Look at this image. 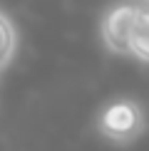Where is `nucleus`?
<instances>
[{"label":"nucleus","mask_w":149,"mask_h":151,"mask_svg":"<svg viewBox=\"0 0 149 151\" xmlns=\"http://www.w3.org/2000/svg\"><path fill=\"white\" fill-rule=\"evenodd\" d=\"M129 57L149 65V0H137L129 32Z\"/></svg>","instance_id":"7ed1b4c3"},{"label":"nucleus","mask_w":149,"mask_h":151,"mask_svg":"<svg viewBox=\"0 0 149 151\" xmlns=\"http://www.w3.org/2000/svg\"><path fill=\"white\" fill-rule=\"evenodd\" d=\"M137 0H122L104 10L99 20V40L107 52L117 57H129V32H132Z\"/></svg>","instance_id":"f03ea898"},{"label":"nucleus","mask_w":149,"mask_h":151,"mask_svg":"<svg viewBox=\"0 0 149 151\" xmlns=\"http://www.w3.org/2000/svg\"><path fill=\"white\" fill-rule=\"evenodd\" d=\"M147 127H149V119L144 106L132 97H119L102 104L95 116L97 134L114 146H132L134 141L144 136Z\"/></svg>","instance_id":"f257e3e1"},{"label":"nucleus","mask_w":149,"mask_h":151,"mask_svg":"<svg viewBox=\"0 0 149 151\" xmlns=\"http://www.w3.org/2000/svg\"><path fill=\"white\" fill-rule=\"evenodd\" d=\"M17 55V27L12 17L0 8V74L12 65Z\"/></svg>","instance_id":"20e7f679"}]
</instances>
